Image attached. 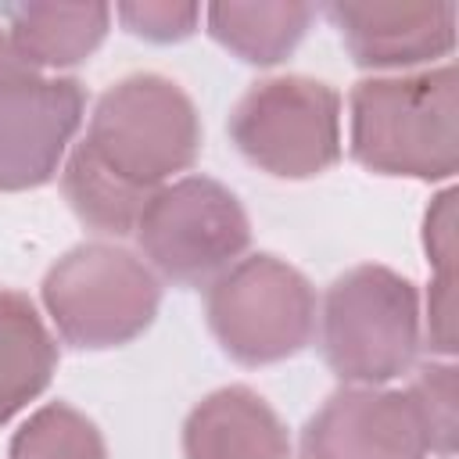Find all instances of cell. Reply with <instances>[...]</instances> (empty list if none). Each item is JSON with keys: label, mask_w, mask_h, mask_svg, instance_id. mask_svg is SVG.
<instances>
[{"label": "cell", "mask_w": 459, "mask_h": 459, "mask_svg": "<svg viewBox=\"0 0 459 459\" xmlns=\"http://www.w3.org/2000/svg\"><path fill=\"white\" fill-rule=\"evenodd\" d=\"M197 118L176 82L136 75L108 90L65 169V194L104 233L136 226L158 186L197 154Z\"/></svg>", "instance_id": "obj_1"}, {"label": "cell", "mask_w": 459, "mask_h": 459, "mask_svg": "<svg viewBox=\"0 0 459 459\" xmlns=\"http://www.w3.org/2000/svg\"><path fill=\"white\" fill-rule=\"evenodd\" d=\"M351 154L377 172L437 179L455 172L452 65L405 79H369L351 93Z\"/></svg>", "instance_id": "obj_2"}, {"label": "cell", "mask_w": 459, "mask_h": 459, "mask_svg": "<svg viewBox=\"0 0 459 459\" xmlns=\"http://www.w3.org/2000/svg\"><path fill=\"white\" fill-rule=\"evenodd\" d=\"M420 344L416 290L405 276L359 265L341 276L323 308V351L344 380L377 384L409 369Z\"/></svg>", "instance_id": "obj_3"}, {"label": "cell", "mask_w": 459, "mask_h": 459, "mask_svg": "<svg viewBox=\"0 0 459 459\" xmlns=\"http://www.w3.org/2000/svg\"><path fill=\"white\" fill-rule=\"evenodd\" d=\"M43 298L68 344L108 348L136 337L151 323L158 280L129 251L82 244L50 269Z\"/></svg>", "instance_id": "obj_4"}, {"label": "cell", "mask_w": 459, "mask_h": 459, "mask_svg": "<svg viewBox=\"0 0 459 459\" xmlns=\"http://www.w3.org/2000/svg\"><path fill=\"white\" fill-rule=\"evenodd\" d=\"M208 323L233 359L276 362L312 337L316 298L301 273L273 255H255L212 283Z\"/></svg>", "instance_id": "obj_5"}, {"label": "cell", "mask_w": 459, "mask_h": 459, "mask_svg": "<svg viewBox=\"0 0 459 459\" xmlns=\"http://www.w3.org/2000/svg\"><path fill=\"white\" fill-rule=\"evenodd\" d=\"M133 230L147 258L179 283L208 280L247 244V219L237 197L204 176L158 190Z\"/></svg>", "instance_id": "obj_6"}, {"label": "cell", "mask_w": 459, "mask_h": 459, "mask_svg": "<svg viewBox=\"0 0 459 459\" xmlns=\"http://www.w3.org/2000/svg\"><path fill=\"white\" fill-rule=\"evenodd\" d=\"M337 93L301 75L258 82L233 111L237 147L276 176H316L337 161Z\"/></svg>", "instance_id": "obj_7"}, {"label": "cell", "mask_w": 459, "mask_h": 459, "mask_svg": "<svg viewBox=\"0 0 459 459\" xmlns=\"http://www.w3.org/2000/svg\"><path fill=\"white\" fill-rule=\"evenodd\" d=\"M79 118V82L36 75L32 65L0 39V190L47 183Z\"/></svg>", "instance_id": "obj_8"}, {"label": "cell", "mask_w": 459, "mask_h": 459, "mask_svg": "<svg viewBox=\"0 0 459 459\" xmlns=\"http://www.w3.org/2000/svg\"><path fill=\"white\" fill-rule=\"evenodd\" d=\"M430 423L412 391H341L305 427V459H427Z\"/></svg>", "instance_id": "obj_9"}, {"label": "cell", "mask_w": 459, "mask_h": 459, "mask_svg": "<svg viewBox=\"0 0 459 459\" xmlns=\"http://www.w3.org/2000/svg\"><path fill=\"white\" fill-rule=\"evenodd\" d=\"M333 22L341 25L359 65H412L452 47L455 7H344L337 4Z\"/></svg>", "instance_id": "obj_10"}, {"label": "cell", "mask_w": 459, "mask_h": 459, "mask_svg": "<svg viewBox=\"0 0 459 459\" xmlns=\"http://www.w3.org/2000/svg\"><path fill=\"white\" fill-rule=\"evenodd\" d=\"M290 445L276 412L247 387L204 398L186 423V459H287Z\"/></svg>", "instance_id": "obj_11"}, {"label": "cell", "mask_w": 459, "mask_h": 459, "mask_svg": "<svg viewBox=\"0 0 459 459\" xmlns=\"http://www.w3.org/2000/svg\"><path fill=\"white\" fill-rule=\"evenodd\" d=\"M54 362L57 351L36 308L14 290H0V423L47 387Z\"/></svg>", "instance_id": "obj_12"}, {"label": "cell", "mask_w": 459, "mask_h": 459, "mask_svg": "<svg viewBox=\"0 0 459 459\" xmlns=\"http://www.w3.org/2000/svg\"><path fill=\"white\" fill-rule=\"evenodd\" d=\"M14 54L32 65H72L90 54L104 32L108 7H11Z\"/></svg>", "instance_id": "obj_13"}, {"label": "cell", "mask_w": 459, "mask_h": 459, "mask_svg": "<svg viewBox=\"0 0 459 459\" xmlns=\"http://www.w3.org/2000/svg\"><path fill=\"white\" fill-rule=\"evenodd\" d=\"M212 14V32L244 54L247 61H276L283 50H290L301 36V25L308 22V7L294 4H219L208 11Z\"/></svg>", "instance_id": "obj_14"}, {"label": "cell", "mask_w": 459, "mask_h": 459, "mask_svg": "<svg viewBox=\"0 0 459 459\" xmlns=\"http://www.w3.org/2000/svg\"><path fill=\"white\" fill-rule=\"evenodd\" d=\"M11 459H104V445L75 409L47 405L18 430Z\"/></svg>", "instance_id": "obj_15"}, {"label": "cell", "mask_w": 459, "mask_h": 459, "mask_svg": "<svg viewBox=\"0 0 459 459\" xmlns=\"http://www.w3.org/2000/svg\"><path fill=\"white\" fill-rule=\"evenodd\" d=\"M427 423H430V437H434V452H452L455 445V377L452 366H434L423 369V377L412 387Z\"/></svg>", "instance_id": "obj_16"}, {"label": "cell", "mask_w": 459, "mask_h": 459, "mask_svg": "<svg viewBox=\"0 0 459 459\" xmlns=\"http://www.w3.org/2000/svg\"><path fill=\"white\" fill-rule=\"evenodd\" d=\"M122 14L140 25L136 32L154 36V39H172V29H169V25L179 22L183 29H190L197 7H122Z\"/></svg>", "instance_id": "obj_17"}]
</instances>
